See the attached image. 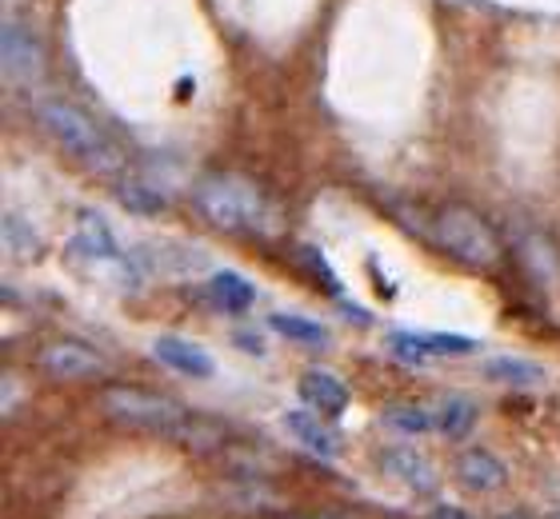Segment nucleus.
Listing matches in <instances>:
<instances>
[{
    "instance_id": "nucleus-10",
    "label": "nucleus",
    "mask_w": 560,
    "mask_h": 519,
    "mask_svg": "<svg viewBox=\"0 0 560 519\" xmlns=\"http://www.w3.org/2000/svg\"><path fill=\"white\" fill-rule=\"evenodd\" d=\"M301 396H304V404H313L316 412H325V415H340L349 408V388H345V380H337L332 371H320V368H308L301 376Z\"/></svg>"
},
{
    "instance_id": "nucleus-22",
    "label": "nucleus",
    "mask_w": 560,
    "mask_h": 519,
    "mask_svg": "<svg viewBox=\"0 0 560 519\" xmlns=\"http://www.w3.org/2000/svg\"><path fill=\"white\" fill-rule=\"evenodd\" d=\"M429 519H472L465 508H453V504H441V508H432Z\"/></svg>"
},
{
    "instance_id": "nucleus-14",
    "label": "nucleus",
    "mask_w": 560,
    "mask_h": 519,
    "mask_svg": "<svg viewBox=\"0 0 560 519\" xmlns=\"http://www.w3.org/2000/svg\"><path fill=\"white\" fill-rule=\"evenodd\" d=\"M521 256H525V264L533 268V276L549 288V284H557L560 280V260H557V248H552L540 232H525L521 236Z\"/></svg>"
},
{
    "instance_id": "nucleus-24",
    "label": "nucleus",
    "mask_w": 560,
    "mask_h": 519,
    "mask_svg": "<svg viewBox=\"0 0 560 519\" xmlns=\"http://www.w3.org/2000/svg\"><path fill=\"white\" fill-rule=\"evenodd\" d=\"M549 519H560V511H552V516H549Z\"/></svg>"
},
{
    "instance_id": "nucleus-12",
    "label": "nucleus",
    "mask_w": 560,
    "mask_h": 519,
    "mask_svg": "<svg viewBox=\"0 0 560 519\" xmlns=\"http://www.w3.org/2000/svg\"><path fill=\"white\" fill-rule=\"evenodd\" d=\"M284 427L292 432V439H301L304 448L316 451V456H325V460H337L340 456L337 436L325 432V424H316L308 412H284Z\"/></svg>"
},
{
    "instance_id": "nucleus-16",
    "label": "nucleus",
    "mask_w": 560,
    "mask_h": 519,
    "mask_svg": "<svg viewBox=\"0 0 560 519\" xmlns=\"http://www.w3.org/2000/svg\"><path fill=\"white\" fill-rule=\"evenodd\" d=\"M480 412L468 396H444L441 408H436V427H441L448 439H465L472 427H477Z\"/></svg>"
},
{
    "instance_id": "nucleus-18",
    "label": "nucleus",
    "mask_w": 560,
    "mask_h": 519,
    "mask_svg": "<svg viewBox=\"0 0 560 519\" xmlns=\"http://www.w3.org/2000/svg\"><path fill=\"white\" fill-rule=\"evenodd\" d=\"M385 424L405 432V436H424V432L436 427V412H429V408L420 404H393L385 408Z\"/></svg>"
},
{
    "instance_id": "nucleus-15",
    "label": "nucleus",
    "mask_w": 560,
    "mask_h": 519,
    "mask_svg": "<svg viewBox=\"0 0 560 519\" xmlns=\"http://www.w3.org/2000/svg\"><path fill=\"white\" fill-rule=\"evenodd\" d=\"M485 376L497 384L528 388V384L545 380V368H540L537 359H525V356H492V359H485Z\"/></svg>"
},
{
    "instance_id": "nucleus-6",
    "label": "nucleus",
    "mask_w": 560,
    "mask_h": 519,
    "mask_svg": "<svg viewBox=\"0 0 560 519\" xmlns=\"http://www.w3.org/2000/svg\"><path fill=\"white\" fill-rule=\"evenodd\" d=\"M40 368L52 376V380H101V376H108V364L101 356H96L93 347L77 344V340H57V344H48L45 352H40Z\"/></svg>"
},
{
    "instance_id": "nucleus-19",
    "label": "nucleus",
    "mask_w": 560,
    "mask_h": 519,
    "mask_svg": "<svg viewBox=\"0 0 560 519\" xmlns=\"http://www.w3.org/2000/svg\"><path fill=\"white\" fill-rule=\"evenodd\" d=\"M117 197H120V204L129 208V212H140V216H152V212H161V208H164V200L156 197L149 185H137V180H132V185H120Z\"/></svg>"
},
{
    "instance_id": "nucleus-20",
    "label": "nucleus",
    "mask_w": 560,
    "mask_h": 519,
    "mask_svg": "<svg viewBox=\"0 0 560 519\" xmlns=\"http://www.w3.org/2000/svg\"><path fill=\"white\" fill-rule=\"evenodd\" d=\"M388 352L397 359H409V364H424V359H432L429 344H424V335L420 332H393L388 335Z\"/></svg>"
},
{
    "instance_id": "nucleus-5",
    "label": "nucleus",
    "mask_w": 560,
    "mask_h": 519,
    "mask_svg": "<svg viewBox=\"0 0 560 519\" xmlns=\"http://www.w3.org/2000/svg\"><path fill=\"white\" fill-rule=\"evenodd\" d=\"M0 57H4V76L16 84H28L45 72V45L36 40V33L16 16V12L4 16V28H0Z\"/></svg>"
},
{
    "instance_id": "nucleus-17",
    "label": "nucleus",
    "mask_w": 560,
    "mask_h": 519,
    "mask_svg": "<svg viewBox=\"0 0 560 519\" xmlns=\"http://www.w3.org/2000/svg\"><path fill=\"white\" fill-rule=\"evenodd\" d=\"M269 328L280 332L284 340L292 344H304V347H325L328 344V328L325 323L308 320V316H292V311H272L269 316Z\"/></svg>"
},
{
    "instance_id": "nucleus-13",
    "label": "nucleus",
    "mask_w": 560,
    "mask_h": 519,
    "mask_svg": "<svg viewBox=\"0 0 560 519\" xmlns=\"http://www.w3.org/2000/svg\"><path fill=\"white\" fill-rule=\"evenodd\" d=\"M0 236H4V252L12 256V260H36L40 256V232L28 224L24 216H16V212H4V220H0Z\"/></svg>"
},
{
    "instance_id": "nucleus-1",
    "label": "nucleus",
    "mask_w": 560,
    "mask_h": 519,
    "mask_svg": "<svg viewBox=\"0 0 560 519\" xmlns=\"http://www.w3.org/2000/svg\"><path fill=\"white\" fill-rule=\"evenodd\" d=\"M36 120L45 125L48 137L57 140L69 156H77V161L96 168V173H117L120 164H125V156H120V149L113 144V137L96 125L93 116L84 113L81 104L57 101V96H40V101H36Z\"/></svg>"
},
{
    "instance_id": "nucleus-2",
    "label": "nucleus",
    "mask_w": 560,
    "mask_h": 519,
    "mask_svg": "<svg viewBox=\"0 0 560 519\" xmlns=\"http://www.w3.org/2000/svg\"><path fill=\"white\" fill-rule=\"evenodd\" d=\"M192 200L205 212V220H212L217 228H229V232H260V224L272 212L269 197L260 192V185H253V180H245V176L236 173L200 176Z\"/></svg>"
},
{
    "instance_id": "nucleus-3",
    "label": "nucleus",
    "mask_w": 560,
    "mask_h": 519,
    "mask_svg": "<svg viewBox=\"0 0 560 519\" xmlns=\"http://www.w3.org/2000/svg\"><path fill=\"white\" fill-rule=\"evenodd\" d=\"M432 240L441 244L448 256H456L460 264H472V268H492L504 252L497 228L480 216L477 208L468 204L436 208L432 212Z\"/></svg>"
},
{
    "instance_id": "nucleus-8",
    "label": "nucleus",
    "mask_w": 560,
    "mask_h": 519,
    "mask_svg": "<svg viewBox=\"0 0 560 519\" xmlns=\"http://www.w3.org/2000/svg\"><path fill=\"white\" fill-rule=\"evenodd\" d=\"M456 480L468 492H497V487L509 484V468L489 448H468L456 456Z\"/></svg>"
},
{
    "instance_id": "nucleus-21",
    "label": "nucleus",
    "mask_w": 560,
    "mask_h": 519,
    "mask_svg": "<svg viewBox=\"0 0 560 519\" xmlns=\"http://www.w3.org/2000/svg\"><path fill=\"white\" fill-rule=\"evenodd\" d=\"M424 344H429L432 356H468L477 340H468V335H453V332H424Z\"/></svg>"
},
{
    "instance_id": "nucleus-23",
    "label": "nucleus",
    "mask_w": 560,
    "mask_h": 519,
    "mask_svg": "<svg viewBox=\"0 0 560 519\" xmlns=\"http://www.w3.org/2000/svg\"><path fill=\"white\" fill-rule=\"evenodd\" d=\"M501 519H533V516H525V511H509V516H501Z\"/></svg>"
},
{
    "instance_id": "nucleus-7",
    "label": "nucleus",
    "mask_w": 560,
    "mask_h": 519,
    "mask_svg": "<svg viewBox=\"0 0 560 519\" xmlns=\"http://www.w3.org/2000/svg\"><path fill=\"white\" fill-rule=\"evenodd\" d=\"M152 356L161 359L164 368L192 376V380H212L217 376V359L209 356V347H200L197 340H185V335H156Z\"/></svg>"
},
{
    "instance_id": "nucleus-9",
    "label": "nucleus",
    "mask_w": 560,
    "mask_h": 519,
    "mask_svg": "<svg viewBox=\"0 0 560 519\" xmlns=\"http://www.w3.org/2000/svg\"><path fill=\"white\" fill-rule=\"evenodd\" d=\"M381 463H385L388 475H397L400 484H409L412 492H436V472H432V463L412 448H388L381 451Z\"/></svg>"
},
{
    "instance_id": "nucleus-11",
    "label": "nucleus",
    "mask_w": 560,
    "mask_h": 519,
    "mask_svg": "<svg viewBox=\"0 0 560 519\" xmlns=\"http://www.w3.org/2000/svg\"><path fill=\"white\" fill-rule=\"evenodd\" d=\"M209 292L224 311H248L253 304H257V284H253L248 276H241V272H229V268L212 272Z\"/></svg>"
},
{
    "instance_id": "nucleus-4",
    "label": "nucleus",
    "mask_w": 560,
    "mask_h": 519,
    "mask_svg": "<svg viewBox=\"0 0 560 519\" xmlns=\"http://www.w3.org/2000/svg\"><path fill=\"white\" fill-rule=\"evenodd\" d=\"M101 400H105V412L120 424L149 427V432L173 436L180 444L188 439L192 420H197V412H188L185 404H176L161 392H149V388H132V384H113V388H105Z\"/></svg>"
}]
</instances>
